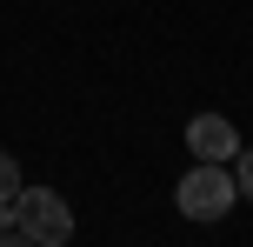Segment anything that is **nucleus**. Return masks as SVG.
I'll list each match as a JSON object with an SVG mask.
<instances>
[{"label":"nucleus","mask_w":253,"mask_h":247,"mask_svg":"<svg viewBox=\"0 0 253 247\" xmlns=\"http://www.w3.org/2000/svg\"><path fill=\"white\" fill-rule=\"evenodd\" d=\"M173 200H180V214H187V221H220V214L240 200V181L227 174V160H193V167L180 174Z\"/></svg>","instance_id":"nucleus-1"},{"label":"nucleus","mask_w":253,"mask_h":247,"mask_svg":"<svg viewBox=\"0 0 253 247\" xmlns=\"http://www.w3.org/2000/svg\"><path fill=\"white\" fill-rule=\"evenodd\" d=\"M13 214H20V227H27L34 247L74 241V214H67V200L53 194V187H20V194H13Z\"/></svg>","instance_id":"nucleus-2"},{"label":"nucleus","mask_w":253,"mask_h":247,"mask_svg":"<svg viewBox=\"0 0 253 247\" xmlns=\"http://www.w3.org/2000/svg\"><path fill=\"white\" fill-rule=\"evenodd\" d=\"M187 154H193V160H233V154H240L233 120H227V114H193V120H187Z\"/></svg>","instance_id":"nucleus-3"},{"label":"nucleus","mask_w":253,"mask_h":247,"mask_svg":"<svg viewBox=\"0 0 253 247\" xmlns=\"http://www.w3.org/2000/svg\"><path fill=\"white\" fill-rule=\"evenodd\" d=\"M20 241H27L20 214H13V200H0V247H20Z\"/></svg>","instance_id":"nucleus-4"},{"label":"nucleus","mask_w":253,"mask_h":247,"mask_svg":"<svg viewBox=\"0 0 253 247\" xmlns=\"http://www.w3.org/2000/svg\"><path fill=\"white\" fill-rule=\"evenodd\" d=\"M233 181H240V200H253V147L233 154Z\"/></svg>","instance_id":"nucleus-5"},{"label":"nucleus","mask_w":253,"mask_h":247,"mask_svg":"<svg viewBox=\"0 0 253 247\" xmlns=\"http://www.w3.org/2000/svg\"><path fill=\"white\" fill-rule=\"evenodd\" d=\"M13 194H20V160L0 154V200H13Z\"/></svg>","instance_id":"nucleus-6"}]
</instances>
